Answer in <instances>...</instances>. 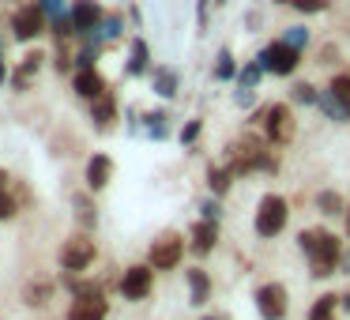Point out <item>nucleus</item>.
<instances>
[{
	"label": "nucleus",
	"instance_id": "nucleus-1",
	"mask_svg": "<svg viewBox=\"0 0 350 320\" xmlns=\"http://www.w3.org/2000/svg\"><path fill=\"white\" fill-rule=\"evenodd\" d=\"M222 162L234 170V177H249V174H275L279 170V151L264 139V132L256 136V129H245L237 139H230L222 147Z\"/></svg>",
	"mask_w": 350,
	"mask_h": 320
},
{
	"label": "nucleus",
	"instance_id": "nucleus-2",
	"mask_svg": "<svg viewBox=\"0 0 350 320\" xmlns=\"http://www.w3.org/2000/svg\"><path fill=\"white\" fill-rule=\"evenodd\" d=\"M297 249L309 256V275L312 279H327L339 275V260H342V237L332 234L324 226H309L297 234Z\"/></svg>",
	"mask_w": 350,
	"mask_h": 320
},
{
	"label": "nucleus",
	"instance_id": "nucleus-3",
	"mask_svg": "<svg viewBox=\"0 0 350 320\" xmlns=\"http://www.w3.org/2000/svg\"><path fill=\"white\" fill-rule=\"evenodd\" d=\"M49 34V16L42 12L38 0H23V4H16L8 16V38L19 42V46H34L38 38H46Z\"/></svg>",
	"mask_w": 350,
	"mask_h": 320
},
{
	"label": "nucleus",
	"instance_id": "nucleus-4",
	"mask_svg": "<svg viewBox=\"0 0 350 320\" xmlns=\"http://www.w3.org/2000/svg\"><path fill=\"white\" fill-rule=\"evenodd\" d=\"M290 222V200L282 196V192H264L256 204V215H252V230H256V237H264V241H275V237L286 230Z\"/></svg>",
	"mask_w": 350,
	"mask_h": 320
},
{
	"label": "nucleus",
	"instance_id": "nucleus-5",
	"mask_svg": "<svg viewBox=\"0 0 350 320\" xmlns=\"http://www.w3.org/2000/svg\"><path fill=\"white\" fill-rule=\"evenodd\" d=\"M260 132L264 139L279 151V147H290L297 136V117L290 102H264V121H260Z\"/></svg>",
	"mask_w": 350,
	"mask_h": 320
},
{
	"label": "nucleus",
	"instance_id": "nucleus-6",
	"mask_svg": "<svg viewBox=\"0 0 350 320\" xmlns=\"http://www.w3.org/2000/svg\"><path fill=\"white\" fill-rule=\"evenodd\" d=\"M256 57H260V64L267 68V76H279V79H294V76H297V68H301V61H305L301 49L286 46L282 38L264 42V49H260Z\"/></svg>",
	"mask_w": 350,
	"mask_h": 320
},
{
	"label": "nucleus",
	"instance_id": "nucleus-7",
	"mask_svg": "<svg viewBox=\"0 0 350 320\" xmlns=\"http://www.w3.org/2000/svg\"><path fill=\"white\" fill-rule=\"evenodd\" d=\"M185 252H189V237H181L177 230H162L151 241V249H147V264H151L154 271H174L185 260Z\"/></svg>",
	"mask_w": 350,
	"mask_h": 320
},
{
	"label": "nucleus",
	"instance_id": "nucleus-8",
	"mask_svg": "<svg viewBox=\"0 0 350 320\" xmlns=\"http://www.w3.org/2000/svg\"><path fill=\"white\" fill-rule=\"evenodd\" d=\"M94 260H98V245L91 241V234H87V230L72 234L68 241L61 245V252H57V264H61L64 271H76V275H83Z\"/></svg>",
	"mask_w": 350,
	"mask_h": 320
},
{
	"label": "nucleus",
	"instance_id": "nucleus-9",
	"mask_svg": "<svg viewBox=\"0 0 350 320\" xmlns=\"http://www.w3.org/2000/svg\"><path fill=\"white\" fill-rule=\"evenodd\" d=\"M106 12H109V8L102 4V0H72V4H68V16H72V27H76V42L98 34Z\"/></svg>",
	"mask_w": 350,
	"mask_h": 320
},
{
	"label": "nucleus",
	"instance_id": "nucleus-10",
	"mask_svg": "<svg viewBox=\"0 0 350 320\" xmlns=\"http://www.w3.org/2000/svg\"><path fill=\"white\" fill-rule=\"evenodd\" d=\"M49 64V49H27L23 57H19V64L12 68V79H8V87L16 94H27L31 91V83L42 76V68Z\"/></svg>",
	"mask_w": 350,
	"mask_h": 320
},
{
	"label": "nucleus",
	"instance_id": "nucleus-11",
	"mask_svg": "<svg viewBox=\"0 0 350 320\" xmlns=\"http://www.w3.org/2000/svg\"><path fill=\"white\" fill-rule=\"evenodd\" d=\"M252 302H256V312L260 320H282L290 309V294L282 282H260L256 294H252Z\"/></svg>",
	"mask_w": 350,
	"mask_h": 320
},
{
	"label": "nucleus",
	"instance_id": "nucleus-12",
	"mask_svg": "<svg viewBox=\"0 0 350 320\" xmlns=\"http://www.w3.org/2000/svg\"><path fill=\"white\" fill-rule=\"evenodd\" d=\"M117 290H121L124 302H144V297L154 290V267H151V264H132V267H124Z\"/></svg>",
	"mask_w": 350,
	"mask_h": 320
},
{
	"label": "nucleus",
	"instance_id": "nucleus-13",
	"mask_svg": "<svg viewBox=\"0 0 350 320\" xmlns=\"http://www.w3.org/2000/svg\"><path fill=\"white\" fill-rule=\"evenodd\" d=\"M154 57H151V42L144 34H129V57H124V76L129 79H144L151 76Z\"/></svg>",
	"mask_w": 350,
	"mask_h": 320
},
{
	"label": "nucleus",
	"instance_id": "nucleus-14",
	"mask_svg": "<svg viewBox=\"0 0 350 320\" xmlns=\"http://www.w3.org/2000/svg\"><path fill=\"white\" fill-rule=\"evenodd\" d=\"M113 159L106 151H94L83 166V181H87V192H106L109 181H113Z\"/></svg>",
	"mask_w": 350,
	"mask_h": 320
},
{
	"label": "nucleus",
	"instance_id": "nucleus-15",
	"mask_svg": "<svg viewBox=\"0 0 350 320\" xmlns=\"http://www.w3.org/2000/svg\"><path fill=\"white\" fill-rule=\"evenodd\" d=\"M68 79H72V94L83 98V102H94L102 91H109V83H106V76H102L98 64H94V68H76Z\"/></svg>",
	"mask_w": 350,
	"mask_h": 320
},
{
	"label": "nucleus",
	"instance_id": "nucleus-16",
	"mask_svg": "<svg viewBox=\"0 0 350 320\" xmlns=\"http://www.w3.org/2000/svg\"><path fill=\"white\" fill-rule=\"evenodd\" d=\"M87 109H91V121L98 132H109L117 124V117H121V102H117V91L109 87V91H102L94 102H87Z\"/></svg>",
	"mask_w": 350,
	"mask_h": 320
},
{
	"label": "nucleus",
	"instance_id": "nucleus-17",
	"mask_svg": "<svg viewBox=\"0 0 350 320\" xmlns=\"http://www.w3.org/2000/svg\"><path fill=\"white\" fill-rule=\"evenodd\" d=\"M219 245V222L215 219H196L189 226V252L192 256H211Z\"/></svg>",
	"mask_w": 350,
	"mask_h": 320
},
{
	"label": "nucleus",
	"instance_id": "nucleus-18",
	"mask_svg": "<svg viewBox=\"0 0 350 320\" xmlns=\"http://www.w3.org/2000/svg\"><path fill=\"white\" fill-rule=\"evenodd\" d=\"M151 91H154V98L174 102L177 94H181V72L170 68V64H154L151 68Z\"/></svg>",
	"mask_w": 350,
	"mask_h": 320
},
{
	"label": "nucleus",
	"instance_id": "nucleus-19",
	"mask_svg": "<svg viewBox=\"0 0 350 320\" xmlns=\"http://www.w3.org/2000/svg\"><path fill=\"white\" fill-rule=\"evenodd\" d=\"M106 317H109L106 294H79L68 305V320H106Z\"/></svg>",
	"mask_w": 350,
	"mask_h": 320
},
{
	"label": "nucleus",
	"instance_id": "nucleus-20",
	"mask_svg": "<svg viewBox=\"0 0 350 320\" xmlns=\"http://www.w3.org/2000/svg\"><path fill=\"white\" fill-rule=\"evenodd\" d=\"M129 31H132V23H129V16H124V8H113L102 19L98 38L106 42V46H117V42H129Z\"/></svg>",
	"mask_w": 350,
	"mask_h": 320
},
{
	"label": "nucleus",
	"instance_id": "nucleus-21",
	"mask_svg": "<svg viewBox=\"0 0 350 320\" xmlns=\"http://www.w3.org/2000/svg\"><path fill=\"white\" fill-rule=\"evenodd\" d=\"M237 72H241V64H237L234 49H230V46H222L219 53H215L211 79H215V83H234V79H237Z\"/></svg>",
	"mask_w": 350,
	"mask_h": 320
},
{
	"label": "nucleus",
	"instance_id": "nucleus-22",
	"mask_svg": "<svg viewBox=\"0 0 350 320\" xmlns=\"http://www.w3.org/2000/svg\"><path fill=\"white\" fill-rule=\"evenodd\" d=\"M139 129H144L151 139H170V132H174L170 109H147V114H139Z\"/></svg>",
	"mask_w": 350,
	"mask_h": 320
},
{
	"label": "nucleus",
	"instance_id": "nucleus-23",
	"mask_svg": "<svg viewBox=\"0 0 350 320\" xmlns=\"http://www.w3.org/2000/svg\"><path fill=\"white\" fill-rule=\"evenodd\" d=\"M230 189H234V170H230L226 162H211V166H207V192L222 200Z\"/></svg>",
	"mask_w": 350,
	"mask_h": 320
},
{
	"label": "nucleus",
	"instance_id": "nucleus-24",
	"mask_svg": "<svg viewBox=\"0 0 350 320\" xmlns=\"http://www.w3.org/2000/svg\"><path fill=\"white\" fill-rule=\"evenodd\" d=\"M317 211L324 215V219H342V215H347V200H342V192L320 189L317 192Z\"/></svg>",
	"mask_w": 350,
	"mask_h": 320
},
{
	"label": "nucleus",
	"instance_id": "nucleus-25",
	"mask_svg": "<svg viewBox=\"0 0 350 320\" xmlns=\"http://www.w3.org/2000/svg\"><path fill=\"white\" fill-rule=\"evenodd\" d=\"M189 275V302L192 305H207V297H211V275L204 271V267H192Z\"/></svg>",
	"mask_w": 350,
	"mask_h": 320
},
{
	"label": "nucleus",
	"instance_id": "nucleus-26",
	"mask_svg": "<svg viewBox=\"0 0 350 320\" xmlns=\"http://www.w3.org/2000/svg\"><path fill=\"white\" fill-rule=\"evenodd\" d=\"M312 109H320V117H327V121H332V124H350L347 109L339 106V98H335V94L327 91V87H324V91L317 94V106H312Z\"/></svg>",
	"mask_w": 350,
	"mask_h": 320
},
{
	"label": "nucleus",
	"instance_id": "nucleus-27",
	"mask_svg": "<svg viewBox=\"0 0 350 320\" xmlns=\"http://www.w3.org/2000/svg\"><path fill=\"white\" fill-rule=\"evenodd\" d=\"M264 76H267V68L260 64V57H252V61H245V64H241V72H237L234 87H245V91H260Z\"/></svg>",
	"mask_w": 350,
	"mask_h": 320
},
{
	"label": "nucleus",
	"instance_id": "nucleus-28",
	"mask_svg": "<svg viewBox=\"0 0 350 320\" xmlns=\"http://www.w3.org/2000/svg\"><path fill=\"white\" fill-rule=\"evenodd\" d=\"M317 94L320 87L309 83V79H290V106H317Z\"/></svg>",
	"mask_w": 350,
	"mask_h": 320
},
{
	"label": "nucleus",
	"instance_id": "nucleus-29",
	"mask_svg": "<svg viewBox=\"0 0 350 320\" xmlns=\"http://www.w3.org/2000/svg\"><path fill=\"white\" fill-rule=\"evenodd\" d=\"M327 91L339 98V106L347 109V117H350V68H339L332 79H327Z\"/></svg>",
	"mask_w": 350,
	"mask_h": 320
},
{
	"label": "nucleus",
	"instance_id": "nucleus-30",
	"mask_svg": "<svg viewBox=\"0 0 350 320\" xmlns=\"http://www.w3.org/2000/svg\"><path fill=\"white\" fill-rule=\"evenodd\" d=\"M279 38L286 42V46H294V49H301V53H305V49H309V42H312V31L305 23H286Z\"/></svg>",
	"mask_w": 350,
	"mask_h": 320
},
{
	"label": "nucleus",
	"instance_id": "nucleus-31",
	"mask_svg": "<svg viewBox=\"0 0 350 320\" xmlns=\"http://www.w3.org/2000/svg\"><path fill=\"white\" fill-rule=\"evenodd\" d=\"M335 312H339V294H320L309 305V320H335Z\"/></svg>",
	"mask_w": 350,
	"mask_h": 320
},
{
	"label": "nucleus",
	"instance_id": "nucleus-32",
	"mask_svg": "<svg viewBox=\"0 0 350 320\" xmlns=\"http://www.w3.org/2000/svg\"><path fill=\"white\" fill-rule=\"evenodd\" d=\"M200 136H204V121H200V117H189V121L181 124V132H177V144H181L185 151H192Z\"/></svg>",
	"mask_w": 350,
	"mask_h": 320
},
{
	"label": "nucleus",
	"instance_id": "nucleus-33",
	"mask_svg": "<svg viewBox=\"0 0 350 320\" xmlns=\"http://www.w3.org/2000/svg\"><path fill=\"white\" fill-rule=\"evenodd\" d=\"M72 207H76V222H83V230L91 234L94 222H98V215H94V204H91L87 196H76V200H72Z\"/></svg>",
	"mask_w": 350,
	"mask_h": 320
},
{
	"label": "nucleus",
	"instance_id": "nucleus-34",
	"mask_svg": "<svg viewBox=\"0 0 350 320\" xmlns=\"http://www.w3.org/2000/svg\"><path fill=\"white\" fill-rule=\"evenodd\" d=\"M290 12H297V16H324V12H332V0H290Z\"/></svg>",
	"mask_w": 350,
	"mask_h": 320
},
{
	"label": "nucleus",
	"instance_id": "nucleus-35",
	"mask_svg": "<svg viewBox=\"0 0 350 320\" xmlns=\"http://www.w3.org/2000/svg\"><path fill=\"white\" fill-rule=\"evenodd\" d=\"M49 294H53V282H49V279L34 282V286H27V305H34V309H38V305H46Z\"/></svg>",
	"mask_w": 350,
	"mask_h": 320
},
{
	"label": "nucleus",
	"instance_id": "nucleus-36",
	"mask_svg": "<svg viewBox=\"0 0 350 320\" xmlns=\"http://www.w3.org/2000/svg\"><path fill=\"white\" fill-rule=\"evenodd\" d=\"M211 8H215V0H196V31L200 34L211 31Z\"/></svg>",
	"mask_w": 350,
	"mask_h": 320
},
{
	"label": "nucleus",
	"instance_id": "nucleus-37",
	"mask_svg": "<svg viewBox=\"0 0 350 320\" xmlns=\"http://www.w3.org/2000/svg\"><path fill=\"white\" fill-rule=\"evenodd\" d=\"M16 211H19V200H16V192H12V189H0V222H8Z\"/></svg>",
	"mask_w": 350,
	"mask_h": 320
},
{
	"label": "nucleus",
	"instance_id": "nucleus-38",
	"mask_svg": "<svg viewBox=\"0 0 350 320\" xmlns=\"http://www.w3.org/2000/svg\"><path fill=\"white\" fill-rule=\"evenodd\" d=\"M200 219H215V222L222 219V204H219V196H207V200H200Z\"/></svg>",
	"mask_w": 350,
	"mask_h": 320
},
{
	"label": "nucleus",
	"instance_id": "nucleus-39",
	"mask_svg": "<svg viewBox=\"0 0 350 320\" xmlns=\"http://www.w3.org/2000/svg\"><path fill=\"white\" fill-rule=\"evenodd\" d=\"M234 102H237L241 109H256V106H260V91H245V87H237Z\"/></svg>",
	"mask_w": 350,
	"mask_h": 320
},
{
	"label": "nucleus",
	"instance_id": "nucleus-40",
	"mask_svg": "<svg viewBox=\"0 0 350 320\" xmlns=\"http://www.w3.org/2000/svg\"><path fill=\"white\" fill-rule=\"evenodd\" d=\"M38 4H42V12H46V16L53 19V16H64V12H68L72 0H38Z\"/></svg>",
	"mask_w": 350,
	"mask_h": 320
},
{
	"label": "nucleus",
	"instance_id": "nucleus-41",
	"mask_svg": "<svg viewBox=\"0 0 350 320\" xmlns=\"http://www.w3.org/2000/svg\"><path fill=\"white\" fill-rule=\"evenodd\" d=\"M124 16H129L132 31H144V8H139V4H129V8H124Z\"/></svg>",
	"mask_w": 350,
	"mask_h": 320
},
{
	"label": "nucleus",
	"instance_id": "nucleus-42",
	"mask_svg": "<svg viewBox=\"0 0 350 320\" xmlns=\"http://www.w3.org/2000/svg\"><path fill=\"white\" fill-rule=\"evenodd\" d=\"M260 23H264V16H260V12H256V8H252V12H249V16H245V31H256V27H260Z\"/></svg>",
	"mask_w": 350,
	"mask_h": 320
},
{
	"label": "nucleus",
	"instance_id": "nucleus-43",
	"mask_svg": "<svg viewBox=\"0 0 350 320\" xmlns=\"http://www.w3.org/2000/svg\"><path fill=\"white\" fill-rule=\"evenodd\" d=\"M0 189H12V177H8V170H0Z\"/></svg>",
	"mask_w": 350,
	"mask_h": 320
},
{
	"label": "nucleus",
	"instance_id": "nucleus-44",
	"mask_svg": "<svg viewBox=\"0 0 350 320\" xmlns=\"http://www.w3.org/2000/svg\"><path fill=\"white\" fill-rule=\"evenodd\" d=\"M342 226H347V237H350V204H347V215H342Z\"/></svg>",
	"mask_w": 350,
	"mask_h": 320
},
{
	"label": "nucleus",
	"instance_id": "nucleus-45",
	"mask_svg": "<svg viewBox=\"0 0 350 320\" xmlns=\"http://www.w3.org/2000/svg\"><path fill=\"white\" fill-rule=\"evenodd\" d=\"M271 4H279V8H290V0H271Z\"/></svg>",
	"mask_w": 350,
	"mask_h": 320
},
{
	"label": "nucleus",
	"instance_id": "nucleus-46",
	"mask_svg": "<svg viewBox=\"0 0 350 320\" xmlns=\"http://www.w3.org/2000/svg\"><path fill=\"white\" fill-rule=\"evenodd\" d=\"M200 320H219V317H200Z\"/></svg>",
	"mask_w": 350,
	"mask_h": 320
},
{
	"label": "nucleus",
	"instance_id": "nucleus-47",
	"mask_svg": "<svg viewBox=\"0 0 350 320\" xmlns=\"http://www.w3.org/2000/svg\"><path fill=\"white\" fill-rule=\"evenodd\" d=\"M0 49H4V38H0Z\"/></svg>",
	"mask_w": 350,
	"mask_h": 320
},
{
	"label": "nucleus",
	"instance_id": "nucleus-48",
	"mask_svg": "<svg viewBox=\"0 0 350 320\" xmlns=\"http://www.w3.org/2000/svg\"><path fill=\"white\" fill-rule=\"evenodd\" d=\"M252 4H260V0H252Z\"/></svg>",
	"mask_w": 350,
	"mask_h": 320
}]
</instances>
